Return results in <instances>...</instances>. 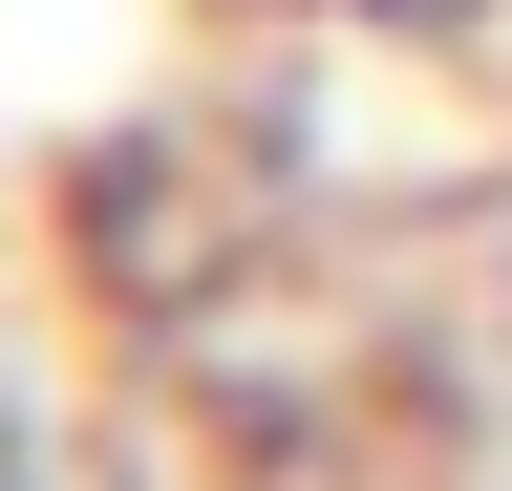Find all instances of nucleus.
Listing matches in <instances>:
<instances>
[{
  "label": "nucleus",
  "mask_w": 512,
  "mask_h": 491,
  "mask_svg": "<svg viewBox=\"0 0 512 491\" xmlns=\"http://www.w3.org/2000/svg\"><path fill=\"white\" fill-rule=\"evenodd\" d=\"M363 22H406V43H448V22H491V0H363Z\"/></svg>",
  "instance_id": "obj_1"
}]
</instances>
